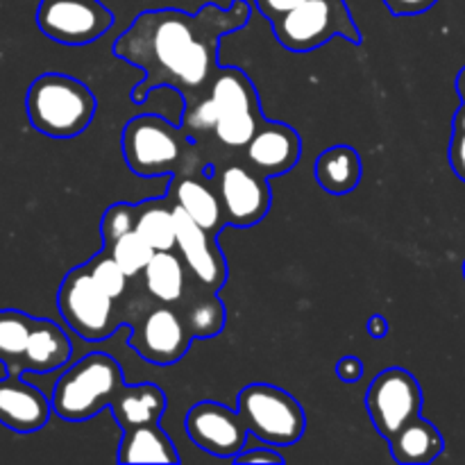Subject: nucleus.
<instances>
[{"mask_svg": "<svg viewBox=\"0 0 465 465\" xmlns=\"http://www.w3.org/2000/svg\"><path fill=\"white\" fill-rule=\"evenodd\" d=\"M250 18V5L234 0L230 7L209 3L198 14L182 9H150L114 41V54L145 73L132 91L136 104L157 86H171L186 104L209 94L218 71V44L241 30Z\"/></svg>", "mask_w": 465, "mask_h": 465, "instance_id": "obj_1", "label": "nucleus"}, {"mask_svg": "<svg viewBox=\"0 0 465 465\" xmlns=\"http://www.w3.org/2000/svg\"><path fill=\"white\" fill-rule=\"evenodd\" d=\"M123 157L139 177L203 173L191 134L154 114L134 116L123 130Z\"/></svg>", "mask_w": 465, "mask_h": 465, "instance_id": "obj_2", "label": "nucleus"}, {"mask_svg": "<svg viewBox=\"0 0 465 465\" xmlns=\"http://www.w3.org/2000/svg\"><path fill=\"white\" fill-rule=\"evenodd\" d=\"M30 125L50 139H73L91 125L98 109L94 91L64 73H44L27 89Z\"/></svg>", "mask_w": 465, "mask_h": 465, "instance_id": "obj_3", "label": "nucleus"}, {"mask_svg": "<svg viewBox=\"0 0 465 465\" xmlns=\"http://www.w3.org/2000/svg\"><path fill=\"white\" fill-rule=\"evenodd\" d=\"M123 384L121 363L112 354L89 352L64 371L54 384L53 413L68 422L89 420L112 404Z\"/></svg>", "mask_w": 465, "mask_h": 465, "instance_id": "obj_4", "label": "nucleus"}, {"mask_svg": "<svg viewBox=\"0 0 465 465\" xmlns=\"http://www.w3.org/2000/svg\"><path fill=\"white\" fill-rule=\"evenodd\" d=\"M239 413L250 436L271 445H295L307 430V416L298 400L272 384H248L239 393Z\"/></svg>", "mask_w": 465, "mask_h": 465, "instance_id": "obj_5", "label": "nucleus"}, {"mask_svg": "<svg viewBox=\"0 0 465 465\" xmlns=\"http://www.w3.org/2000/svg\"><path fill=\"white\" fill-rule=\"evenodd\" d=\"M277 41L291 53H309L334 36L361 41L343 0H304L272 21Z\"/></svg>", "mask_w": 465, "mask_h": 465, "instance_id": "obj_6", "label": "nucleus"}, {"mask_svg": "<svg viewBox=\"0 0 465 465\" xmlns=\"http://www.w3.org/2000/svg\"><path fill=\"white\" fill-rule=\"evenodd\" d=\"M57 307L66 325L86 343H100L121 327L114 298L98 286L86 266L73 268L59 284Z\"/></svg>", "mask_w": 465, "mask_h": 465, "instance_id": "obj_7", "label": "nucleus"}, {"mask_svg": "<svg viewBox=\"0 0 465 465\" xmlns=\"http://www.w3.org/2000/svg\"><path fill=\"white\" fill-rule=\"evenodd\" d=\"M366 407L377 434L389 440L400 427L420 416L422 389L404 368H386L368 386Z\"/></svg>", "mask_w": 465, "mask_h": 465, "instance_id": "obj_8", "label": "nucleus"}, {"mask_svg": "<svg viewBox=\"0 0 465 465\" xmlns=\"http://www.w3.org/2000/svg\"><path fill=\"white\" fill-rule=\"evenodd\" d=\"M36 25L64 45H86L114 25V12L100 0H41Z\"/></svg>", "mask_w": 465, "mask_h": 465, "instance_id": "obj_9", "label": "nucleus"}, {"mask_svg": "<svg viewBox=\"0 0 465 465\" xmlns=\"http://www.w3.org/2000/svg\"><path fill=\"white\" fill-rule=\"evenodd\" d=\"M193 341L182 313H177L173 304L159 302L134 322L130 345L143 361L173 366L186 357Z\"/></svg>", "mask_w": 465, "mask_h": 465, "instance_id": "obj_10", "label": "nucleus"}, {"mask_svg": "<svg viewBox=\"0 0 465 465\" xmlns=\"http://www.w3.org/2000/svg\"><path fill=\"white\" fill-rule=\"evenodd\" d=\"M184 425L191 443L198 445L207 454L230 459V461L248 445L250 439V431L239 409L232 411L230 407L213 402V400H203V402L193 404L186 413Z\"/></svg>", "mask_w": 465, "mask_h": 465, "instance_id": "obj_11", "label": "nucleus"}, {"mask_svg": "<svg viewBox=\"0 0 465 465\" xmlns=\"http://www.w3.org/2000/svg\"><path fill=\"white\" fill-rule=\"evenodd\" d=\"M227 225L252 227L266 218L272 195L268 177L243 163H227L216 180Z\"/></svg>", "mask_w": 465, "mask_h": 465, "instance_id": "obj_12", "label": "nucleus"}, {"mask_svg": "<svg viewBox=\"0 0 465 465\" xmlns=\"http://www.w3.org/2000/svg\"><path fill=\"white\" fill-rule=\"evenodd\" d=\"M173 209H175L177 225L175 250H180L186 271L198 286H204L209 291H221L227 282V262L221 245H218V234H212L204 227H200L177 204H173Z\"/></svg>", "mask_w": 465, "mask_h": 465, "instance_id": "obj_13", "label": "nucleus"}, {"mask_svg": "<svg viewBox=\"0 0 465 465\" xmlns=\"http://www.w3.org/2000/svg\"><path fill=\"white\" fill-rule=\"evenodd\" d=\"M302 141L293 127L277 121H263L257 134L245 145V162L262 175L280 177L298 163Z\"/></svg>", "mask_w": 465, "mask_h": 465, "instance_id": "obj_14", "label": "nucleus"}, {"mask_svg": "<svg viewBox=\"0 0 465 465\" xmlns=\"http://www.w3.org/2000/svg\"><path fill=\"white\" fill-rule=\"evenodd\" d=\"M53 402L21 375L0 380V425L16 434H32L48 425Z\"/></svg>", "mask_w": 465, "mask_h": 465, "instance_id": "obj_15", "label": "nucleus"}, {"mask_svg": "<svg viewBox=\"0 0 465 465\" xmlns=\"http://www.w3.org/2000/svg\"><path fill=\"white\" fill-rule=\"evenodd\" d=\"M216 182L203 177V173H191V175H173L168 186V198L173 204L184 209L189 218H193L200 227H204L212 234H221L227 225L225 212H223L221 195L216 191Z\"/></svg>", "mask_w": 465, "mask_h": 465, "instance_id": "obj_16", "label": "nucleus"}, {"mask_svg": "<svg viewBox=\"0 0 465 465\" xmlns=\"http://www.w3.org/2000/svg\"><path fill=\"white\" fill-rule=\"evenodd\" d=\"M71 354L73 343L66 331L48 318H36L30 343H27L25 354L21 359V372L32 371L44 375V372L59 371L71 361Z\"/></svg>", "mask_w": 465, "mask_h": 465, "instance_id": "obj_17", "label": "nucleus"}, {"mask_svg": "<svg viewBox=\"0 0 465 465\" xmlns=\"http://www.w3.org/2000/svg\"><path fill=\"white\" fill-rule=\"evenodd\" d=\"M109 409L123 431L132 427L153 425L162 420L166 411V393L157 384H123Z\"/></svg>", "mask_w": 465, "mask_h": 465, "instance_id": "obj_18", "label": "nucleus"}, {"mask_svg": "<svg viewBox=\"0 0 465 465\" xmlns=\"http://www.w3.org/2000/svg\"><path fill=\"white\" fill-rule=\"evenodd\" d=\"M391 457L402 465H425L440 457L445 439L436 425L425 418H413L389 439Z\"/></svg>", "mask_w": 465, "mask_h": 465, "instance_id": "obj_19", "label": "nucleus"}, {"mask_svg": "<svg viewBox=\"0 0 465 465\" xmlns=\"http://www.w3.org/2000/svg\"><path fill=\"white\" fill-rule=\"evenodd\" d=\"M118 461L121 463H180V452L173 445L171 436L159 427L153 425L132 427L123 431L121 445H118Z\"/></svg>", "mask_w": 465, "mask_h": 465, "instance_id": "obj_20", "label": "nucleus"}, {"mask_svg": "<svg viewBox=\"0 0 465 465\" xmlns=\"http://www.w3.org/2000/svg\"><path fill=\"white\" fill-rule=\"evenodd\" d=\"M316 182L331 195H348L359 186L363 175L361 157L350 145H331L316 159Z\"/></svg>", "mask_w": 465, "mask_h": 465, "instance_id": "obj_21", "label": "nucleus"}, {"mask_svg": "<svg viewBox=\"0 0 465 465\" xmlns=\"http://www.w3.org/2000/svg\"><path fill=\"white\" fill-rule=\"evenodd\" d=\"M207 95L212 98L213 107H216L218 118L262 109L252 80L236 66L218 68Z\"/></svg>", "mask_w": 465, "mask_h": 465, "instance_id": "obj_22", "label": "nucleus"}, {"mask_svg": "<svg viewBox=\"0 0 465 465\" xmlns=\"http://www.w3.org/2000/svg\"><path fill=\"white\" fill-rule=\"evenodd\" d=\"M186 266L173 250L154 252L143 271L148 293L162 304H177L186 295Z\"/></svg>", "mask_w": 465, "mask_h": 465, "instance_id": "obj_23", "label": "nucleus"}, {"mask_svg": "<svg viewBox=\"0 0 465 465\" xmlns=\"http://www.w3.org/2000/svg\"><path fill=\"white\" fill-rule=\"evenodd\" d=\"M136 232L153 245L154 252L177 248V225L175 209L171 198H154L139 203V216H136Z\"/></svg>", "mask_w": 465, "mask_h": 465, "instance_id": "obj_24", "label": "nucleus"}, {"mask_svg": "<svg viewBox=\"0 0 465 465\" xmlns=\"http://www.w3.org/2000/svg\"><path fill=\"white\" fill-rule=\"evenodd\" d=\"M35 322V316L18 312V309L0 312V363L7 368V375H23L21 359L30 343Z\"/></svg>", "mask_w": 465, "mask_h": 465, "instance_id": "obj_25", "label": "nucleus"}, {"mask_svg": "<svg viewBox=\"0 0 465 465\" xmlns=\"http://www.w3.org/2000/svg\"><path fill=\"white\" fill-rule=\"evenodd\" d=\"M182 318H184L193 339L207 341L221 334L227 321V312L223 300L218 298V291H209L200 286L193 298L186 302Z\"/></svg>", "mask_w": 465, "mask_h": 465, "instance_id": "obj_26", "label": "nucleus"}, {"mask_svg": "<svg viewBox=\"0 0 465 465\" xmlns=\"http://www.w3.org/2000/svg\"><path fill=\"white\" fill-rule=\"evenodd\" d=\"M104 250L116 259V263L123 268V272H125L130 280L145 271V266H148V262L154 254L153 245H150L136 230L123 234L121 239L114 241V243L107 245Z\"/></svg>", "mask_w": 465, "mask_h": 465, "instance_id": "obj_27", "label": "nucleus"}, {"mask_svg": "<svg viewBox=\"0 0 465 465\" xmlns=\"http://www.w3.org/2000/svg\"><path fill=\"white\" fill-rule=\"evenodd\" d=\"M263 114L262 109L257 112H243V114H232V116L218 118L213 134L227 148H245L250 143L259 127L263 125Z\"/></svg>", "mask_w": 465, "mask_h": 465, "instance_id": "obj_28", "label": "nucleus"}, {"mask_svg": "<svg viewBox=\"0 0 465 465\" xmlns=\"http://www.w3.org/2000/svg\"><path fill=\"white\" fill-rule=\"evenodd\" d=\"M84 266L86 271L91 272V277L98 282L100 289L107 291L114 300H118L125 293V286L130 277L123 272V268L118 266L116 259H114L107 250H103V252H98L95 257H91Z\"/></svg>", "mask_w": 465, "mask_h": 465, "instance_id": "obj_29", "label": "nucleus"}, {"mask_svg": "<svg viewBox=\"0 0 465 465\" xmlns=\"http://www.w3.org/2000/svg\"><path fill=\"white\" fill-rule=\"evenodd\" d=\"M136 216H139V204L132 203H116L103 213L100 221V236H103V245H112L114 241L121 239L127 232L136 230Z\"/></svg>", "mask_w": 465, "mask_h": 465, "instance_id": "obj_30", "label": "nucleus"}, {"mask_svg": "<svg viewBox=\"0 0 465 465\" xmlns=\"http://www.w3.org/2000/svg\"><path fill=\"white\" fill-rule=\"evenodd\" d=\"M450 166L459 180L465 182V103L454 114L452 141H450Z\"/></svg>", "mask_w": 465, "mask_h": 465, "instance_id": "obj_31", "label": "nucleus"}, {"mask_svg": "<svg viewBox=\"0 0 465 465\" xmlns=\"http://www.w3.org/2000/svg\"><path fill=\"white\" fill-rule=\"evenodd\" d=\"M234 463H275V465H282L284 463V457H282L280 452H275V450L271 448V443H263L257 445V448H248L245 445L243 450H241L239 454H236L234 459H232Z\"/></svg>", "mask_w": 465, "mask_h": 465, "instance_id": "obj_32", "label": "nucleus"}, {"mask_svg": "<svg viewBox=\"0 0 465 465\" xmlns=\"http://www.w3.org/2000/svg\"><path fill=\"white\" fill-rule=\"evenodd\" d=\"M439 0H384L393 16H418L431 9Z\"/></svg>", "mask_w": 465, "mask_h": 465, "instance_id": "obj_33", "label": "nucleus"}, {"mask_svg": "<svg viewBox=\"0 0 465 465\" xmlns=\"http://www.w3.org/2000/svg\"><path fill=\"white\" fill-rule=\"evenodd\" d=\"M363 371H366V368H363V361L357 357H343L336 363V375H339L341 381H348V384L361 380Z\"/></svg>", "mask_w": 465, "mask_h": 465, "instance_id": "obj_34", "label": "nucleus"}, {"mask_svg": "<svg viewBox=\"0 0 465 465\" xmlns=\"http://www.w3.org/2000/svg\"><path fill=\"white\" fill-rule=\"evenodd\" d=\"M300 3H304V0H257V7L268 21H275L277 16L286 14L289 9L298 7Z\"/></svg>", "mask_w": 465, "mask_h": 465, "instance_id": "obj_35", "label": "nucleus"}, {"mask_svg": "<svg viewBox=\"0 0 465 465\" xmlns=\"http://www.w3.org/2000/svg\"><path fill=\"white\" fill-rule=\"evenodd\" d=\"M368 334L372 336V339H384L386 334H389V321H386L381 313H375V316H371V321H368Z\"/></svg>", "mask_w": 465, "mask_h": 465, "instance_id": "obj_36", "label": "nucleus"}, {"mask_svg": "<svg viewBox=\"0 0 465 465\" xmlns=\"http://www.w3.org/2000/svg\"><path fill=\"white\" fill-rule=\"evenodd\" d=\"M457 91H459V95H461V100L465 103V66L461 68V71H459V75H457Z\"/></svg>", "mask_w": 465, "mask_h": 465, "instance_id": "obj_37", "label": "nucleus"}, {"mask_svg": "<svg viewBox=\"0 0 465 465\" xmlns=\"http://www.w3.org/2000/svg\"><path fill=\"white\" fill-rule=\"evenodd\" d=\"M463 277H465V262H463Z\"/></svg>", "mask_w": 465, "mask_h": 465, "instance_id": "obj_38", "label": "nucleus"}]
</instances>
